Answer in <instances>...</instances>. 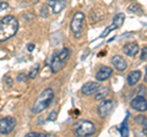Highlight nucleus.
<instances>
[{
  "mask_svg": "<svg viewBox=\"0 0 147 137\" xmlns=\"http://www.w3.org/2000/svg\"><path fill=\"white\" fill-rule=\"evenodd\" d=\"M18 31V21L15 16L7 15L0 20V42L12 38Z\"/></svg>",
  "mask_w": 147,
  "mask_h": 137,
  "instance_id": "obj_1",
  "label": "nucleus"
},
{
  "mask_svg": "<svg viewBox=\"0 0 147 137\" xmlns=\"http://www.w3.org/2000/svg\"><path fill=\"white\" fill-rule=\"evenodd\" d=\"M53 100H54V91L52 88H45L34 102L33 108H32V113L33 114L42 113L52 104Z\"/></svg>",
  "mask_w": 147,
  "mask_h": 137,
  "instance_id": "obj_2",
  "label": "nucleus"
},
{
  "mask_svg": "<svg viewBox=\"0 0 147 137\" xmlns=\"http://www.w3.org/2000/svg\"><path fill=\"white\" fill-rule=\"evenodd\" d=\"M69 58H70V49L64 48L60 52L55 53L52 58V62H50V68L54 74H57L65 66V64L67 62Z\"/></svg>",
  "mask_w": 147,
  "mask_h": 137,
  "instance_id": "obj_3",
  "label": "nucleus"
},
{
  "mask_svg": "<svg viewBox=\"0 0 147 137\" xmlns=\"http://www.w3.org/2000/svg\"><path fill=\"white\" fill-rule=\"evenodd\" d=\"M74 132L79 137H88L94 135L96 127L93 122H91L88 120H81L74 125Z\"/></svg>",
  "mask_w": 147,
  "mask_h": 137,
  "instance_id": "obj_4",
  "label": "nucleus"
},
{
  "mask_svg": "<svg viewBox=\"0 0 147 137\" xmlns=\"http://www.w3.org/2000/svg\"><path fill=\"white\" fill-rule=\"evenodd\" d=\"M84 21H85V15L82 12H76L71 20L70 28L76 38H81L82 33H84Z\"/></svg>",
  "mask_w": 147,
  "mask_h": 137,
  "instance_id": "obj_5",
  "label": "nucleus"
},
{
  "mask_svg": "<svg viewBox=\"0 0 147 137\" xmlns=\"http://www.w3.org/2000/svg\"><path fill=\"white\" fill-rule=\"evenodd\" d=\"M16 126V120L12 116H5L0 119V134L1 135H9L13 131Z\"/></svg>",
  "mask_w": 147,
  "mask_h": 137,
  "instance_id": "obj_6",
  "label": "nucleus"
},
{
  "mask_svg": "<svg viewBox=\"0 0 147 137\" xmlns=\"http://www.w3.org/2000/svg\"><path fill=\"white\" fill-rule=\"evenodd\" d=\"M113 108H114V102H113V100H110V99H108V100H103V103L100 104V105L98 107V109H97L98 115L102 118V119L107 118L109 114L112 113Z\"/></svg>",
  "mask_w": 147,
  "mask_h": 137,
  "instance_id": "obj_7",
  "label": "nucleus"
},
{
  "mask_svg": "<svg viewBox=\"0 0 147 137\" xmlns=\"http://www.w3.org/2000/svg\"><path fill=\"white\" fill-rule=\"evenodd\" d=\"M146 98L144 97V95H137V97H135L134 99L131 100L130 105L132 109H135V110L137 111H146Z\"/></svg>",
  "mask_w": 147,
  "mask_h": 137,
  "instance_id": "obj_8",
  "label": "nucleus"
},
{
  "mask_svg": "<svg viewBox=\"0 0 147 137\" xmlns=\"http://www.w3.org/2000/svg\"><path fill=\"white\" fill-rule=\"evenodd\" d=\"M48 6L53 13L61 12L66 6L65 0H48Z\"/></svg>",
  "mask_w": 147,
  "mask_h": 137,
  "instance_id": "obj_9",
  "label": "nucleus"
},
{
  "mask_svg": "<svg viewBox=\"0 0 147 137\" xmlns=\"http://www.w3.org/2000/svg\"><path fill=\"white\" fill-rule=\"evenodd\" d=\"M113 75V68L108 66H102L96 74V80L97 81H107L110 76Z\"/></svg>",
  "mask_w": 147,
  "mask_h": 137,
  "instance_id": "obj_10",
  "label": "nucleus"
},
{
  "mask_svg": "<svg viewBox=\"0 0 147 137\" xmlns=\"http://www.w3.org/2000/svg\"><path fill=\"white\" fill-rule=\"evenodd\" d=\"M112 64H113V66L115 67V70L120 71V72L125 71L126 67H127V62H126V60H125V59H124L121 55H115V56H113Z\"/></svg>",
  "mask_w": 147,
  "mask_h": 137,
  "instance_id": "obj_11",
  "label": "nucleus"
},
{
  "mask_svg": "<svg viewBox=\"0 0 147 137\" xmlns=\"http://www.w3.org/2000/svg\"><path fill=\"white\" fill-rule=\"evenodd\" d=\"M123 52L125 53L127 56L134 58L136 54L139 53V45H137V43H135V42L126 43V44L123 47Z\"/></svg>",
  "mask_w": 147,
  "mask_h": 137,
  "instance_id": "obj_12",
  "label": "nucleus"
},
{
  "mask_svg": "<svg viewBox=\"0 0 147 137\" xmlns=\"http://www.w3.org/2000/svg\"><path fill=\"white\" fill-rule=\"evenodd\" d=\"M99 87L100 86L97 83V82H86L84 85V87H82V93L85 95H92L97 92Z\"/></svg>",
  "mask_w": 147,
  "mask_h": 137,
  "instance_id": "obj_13",
  "label": "nucleus"
},
{
  "mask_svg": "<svg viewBox=\"0 0 147 137\" xmlns=\"http://www.w3.org/2000/svg\"><path fill=\"white\" fill-rule=\"evenodd\" d=\"M141 76H142L141 71H139V70L131 71L130 74H129V76H127V85L131 86V87H134L135 85H137V82L141 80Z\"/></svg>",
  "mask_w": 147,
  "mask_h": 137,
  "instance_id": "obj_14",
  "label": "nucleus"
},
{
  "mask_svg": "<svg viewBox=\"0 0 147 137\" xmlns=\"http://www.w3.org/2000/svg\"><path fill=\"white\" fill-rule=\"evenodd\" d=\"M108 93H109V88H108V87H103V88L99 87L97 92L94 93V95H96L94 99H96V100H103V99L108 95Z\"/></svg>",
  "mask_w": 147,
  "mask_h": 137,
  "instance_id": "obj_15",
  "label": "nucleus"
},
{
  "mask_svg": "<svg viewBox=\"0 0 147 137\" xmlns=\"http://www.w3.org/2000/svg\"><path fill=\"white\" fill-rule=\"evenodd\" d=\"M124 21H125V15L124 13H117L113 17V25L115 26V28H120L124 24Z\"/></svg>",
  "mask_w": 147,
  "mask_h": 137,
  "instance_id": "obj_16",
  "label": "nucleus"
},
{
  "mask_svg": "<svg viewBox=\"0 0 147 137\" xmlns=\"http://www.w3.org/2000/svg\"><path fill=\"white\" fill-rule=\"evenodd\" d=\"M129 11L135 12L137 15H142V13H144V9H142V6L139 5V4H131V5L129 6Z\"/></svg>",
  "mask_w": 147,
  "mask_h": 137,
  "instance_id": "obj_17",
  "label": "nucleus"
},
{
  "mask_svg": "<svg viewBox=\"0 0 147 137\" xmlns=\"http://www.w3.org/2000/svg\"><path fill=\"white\" fill-rule=\"evenodd\" d=\"M38 72H39V64H36V65L33 66V68L30 71V74L27 75V77L28 79H32V80H34L37 76H38Z\"/></svg>",
  "mask_w": 147,
  "mask_h": 137,
  "instance_id": "obj_18",
  "label": "nucleus"
},
{
  "mask_svg": "<svg viewBox=\"0 0 147 137\" xmlns=\"http://www.w3.org/2000/svg\"><path fill=\"white\" fill-rule=\"evenodd\" d=\"M120 134H121V136H127V134H129L127 118H125V120H124V122H123L121 126H120Z\"/></svg>",
  "mask_w": 147,
  "mask_h": 137,
  "instance_id": "obj_19",
  "label": "nucleus"
},
{
  "mask_svg": "<svg viewBox=\"0 0 147 137\" xmlns=\"http://www.w3.org/2000/svg\"><path fill=\"white\" fill-rule=\"evenodd\" d=\"M114 30H117V28H115V26H114V25L112 24V25H110V26H108L107 28L104 30V32H103V33L99 36V38H105V37H107V36L110 33V32H112V31H114Z\"/></svg>",
  "mask_w": 147,
  "mask_h": 137,
  "instance_id": "obj_20",
  "label": "nucleus"
},
{
  "mask_svg": "<svg viewBox=\"0 0 147 137\" xmlns=\"http://www.w3.org/2000/svg\"><path fill=\"white\" fill-rule=\"evenodd\" d=\"M26 137H49V135H45L43 132H30L26 135Z\"/></svg>",
  "mask_w": 147,
  "mask_h": 137,
  "instance_id": "obj_21",
  "label": "nucleus"
},
{
  "mask_svg": "<svg viewBox=\"0 0 147 137\" xmlns=\"http://www.w3.org/2000/svg\"><path fill=\"white\" fill-rule=\"evenodd\" d=\"M140 59L142 61H146V59H147V48L146 47L142 48V53H141V58Z\"/></svg>",
  "mask_w": 147,
  "mask_h": 137,
  "instance_id": "obj_22",
  "label": "nucleus"
},
{
  "mask_svg": "<svg viewBox=\"0 0 147 137\" xmlns=\"http://www.w3.org/2000/svg\"><path fill=\"white\" fill-rule=\"evenodd\" d=\"M57 115H58V113H57V111H52V113L49 114V116H48V120H49V121L57 120Z\"/></svg>",
  "mask_w": 147,
  "mask_h": 137,
  "instance_id": "obj_23",
  "label": "nucleus"
},
{
  "mask_svg": "<svg viewBox=\"0 0 147 137\" xmlns=\"http://www.w3.org/2000/svg\"><path fill=\"white\" fill-rule=\"evenodd\" d=\"M40 15H42L43 17H48V7L47 6H43L42 9H40Z\"/></svg>",
  "mask_w": 147,
  "mask_h": 137,
  "instance_id": "obj_24",
  "label": "nucleus"
},
{
  "mask_svg": "<svg viewBox=\"0 0 147 137\" xmlns=\"http://www.w3.org/2000/svg\"><path fill=\"white\" fill-rule=\"evenodd\" d=\"M9 7H10V5H9L7 3H1L0 1V12L4 11V10H7Z\"/></svg>",
  "mask_w": 147,
  "mask_h": 137,
  "instance_id": "obj_25",
  "label": "nucleus"
},
{
  "mask_svg": "<svg viewBox=\"0 0 147 137\" xmlns=\"http://www.w3.org/2000/svg\"><path fill=\"white\" fill-rule=\"evenodd\" d=\"M26 80H27V75H25V74H18V76H17V81L24 82V81H26Z\"/></svg>",
  "mask_w": 147,
  "mask_h": 137,
  "instance_id": "obj_26",
  "label": "nucleus"
},
{
  "mask_svg": "<svg viewBox=\"0 0 147 137\" xmlns=\"http://www.w3.org/2000/svg\"><path fill=\"white\" fill-rule=\"evenodd\" d=\"M5 83L9 86V87H11V86H12V79H11L10 76H6L5 77Z\"/></svg>",
  "mask_w": 147,
  "mask_h": 137,
  "instance_id": "obj_27",
  "label": "nucleus"
},
{
  "mask_svg": "<svg viewBox=\"0 0 147 137\" xmlns=\"http://www.w3.org/2000/svg\"><path fill=\"white\" fill-rule=\"evenodd\" d=\"M34 48H36V45L33 43H30L28 45H27V50H28V52H33Z\"/></svg>",
  "mask_w": 147,
  "mask_h": 137,
  "instance_id": "obj_28",
  "label": "nucleus"
},
{
  "mask_svg": "<svg viewBox=\"0 0 147 137\" xmlns=\"http://www.w3.org/2000/svg\"><path fill=\"white\" fill-rule=\"evenodd\" d=\"M136 121L144 122V121H146V118H145V116H142V115H139V118H136Z\"/></svg>",
  "mask_w": 147,
  "mask_h": 137,
  "instance_id": "obj_29",
  "label": "nucleus"
},
{
  "mask_svg": "<svg viewBox=\"0 0 147 137\" xmlns=\"http://www.w3.org/2000/svg\"><path fill=\"white\" fill-rule=\"evenodd\" d=\"M38 1H39V0H30V3H31V4H37Z\"/></svg>",
  "mask_w": 147,
  "mask_h": 137,
  "instance_id": "obj_30",
  "label": "nucleus"
}]
</instances>
